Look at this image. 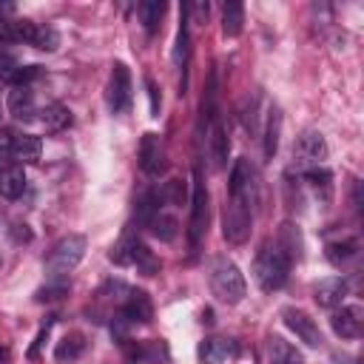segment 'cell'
<instances>
[{"label": "cell", "instance_id": "cell-26", "mask_svg": "<svg viewBox=\"0 0 364 364\" xmlns=\"http://www.w3.org/2000/svg\"><path fill=\"white\" fill-rule=\"evenodd\" d=\"M82 347H85L82 333H65V336H63V341H60V344H57V350H54V358H57L60 364L74 361V358L82 353Z\"/></svg>", "mask_w": 364, "mask_h": 364}, {"label": "cell", "instance_id": "cell-24", "mask_svg": "<svg viewBox=\"0 0 364 364\" xmlns=\"http://www.w3.org/2000/svg\"><path fill=\"white\" fill-rule=\"evenodd\" d=\"M26 191V173L23 168H9L0 173V196L6 199H17Z\"/></svg>", "mask_w": 364, "mask_h": 364}, {"label": "cell", "instance_id": "cell-17", "mask_svg": "<svg viewBox=\"0 0 364 364\" xmlns=\"http://www.w3.org/2000/svg\"><path fill=\"white\" fill-rule=\"evenodd\" d=\"M267 361L270 364H304V355L282 336H270L267 338Z\"/></svg>", "mask_w": 364, "mask_h": 364}, {"label": "cell", "instance_id": "cell-32", "mask_svg": "<svg viewBox=\"0 0 364 364\" xmlns=\"http://www.w3.org/2000/svg\"><path fill=\"white\" fill-rule=\"evenodd\" d=\"M134 242H136V239L122 236V239H119V242L111 247L108 259H111L114 264H119V267H128V264H131V256H134Z\"/></svg>", "mask_w": 364, "mask_h": 364}, {"label": "cell", "instance_id": "cell-30", "mask_svg": "<svg viewBox=\"0 0 364 364\" xmlns=\"http://www.w3.org/2000/svg\"><path fill=\"white\" fill-rule=\"evenodd\" d=\"M358 253V242L355 239H344V242H330L327 245V259L336 264V267H341L347 259H353Z\"/></svg>", "mask_w": 364, "mask_h": 364}, {"label": "cell", "instance_id": "cell-36", "mask_svg": "<svg viewBox=\"0 0 364 364\" xmlns=\"http://www.w3.org/2000/svg\"><path fill=\"white\" fill-rule=\"evenodd\" d=\"M145 88H148V100H151V117H159V105H162V100H159V88H156V82L148 77L145 80Z\"/></svg>", "mask_w": 364, "mask_h": 364}, {"label": "cell", "instance_id": "cell-23", "mask_svg": "<svg viewBox=\"0 0 364 364\" xmlns=\"http://www.w3.org/2000/svg\"><path fill=\"white\" fill-rule=\"evenodd\" d=\"M279 134H282V111L279 108H270L267 111V125H264V159H273L276 156Z\"/></svg>", "mask_w": 364, "mask_h": 364}, {"label": "cell", "instance_id": "cell-1", "mask_svg": "<svg viewBox=\"0 0 364 364\" xmlns=\"http://www.w3.org/2000/svg\"><path fill=\"white\" fill-rule=\"evenodd\" d=\"M253 273L262 290L273 293L279 287H284L287 273H290V256L282 245H264L253 262Z\"/></svg>", "mask_w": 364, "mask_h": 364}, {"label": "cell", "instance_id": "cell-37", "mask_svg": "<svg viewBox=\"0 0 364 364\" xmlns=\"http://www.w3.org/2000/svg\"><path fill=\"white\" fill-rule=\"evenodd\" d=\"M185 9H188V17L193 14V23L202 26L208 20V3H193V6H185Z\"/></svg>", "mask_w": 364, "mask_h": 364}, {"label": "cell", "instance_id": "cell-39", "mask_svg": "<svg viewBox=\"0 0 364 364\" xmlns=\"http://www.w3.org/2000/svg\"><path fill=\"white\" fill-rule=\"evenodd\" d=\"M48 330H51V321H46V327H43V330L37 333V338H34V344L28 347V358H34V355H37V350H40V344L46 341V336H48Z\"/></svg>", "mask_w": 364, "mask_h": 364}, {"label": "cell", "instance_id": "cell-43", "mask_svg": "<svg viewBox=\"0 0 364 364\" xmlns=\"http://www.w3.org/2000/svg\"><path fill=\"white\" fill-rule=\"evenodd\" d=\"M0 82H3V77H0Z\"/></svg>", "mask_w": 364, "mask_h": 364}, {"label": "cell", "instance_id": "cell-15", "mask_svg": "<svg viewBox=\"0 0 364 364\" xmlns=\"http://www.w3.org/2000/svg\"><path fill=\"white\" fill-rule=\"evenodd\" d=\"M208 151H210V162L213 168H225L228 165V154H230V139L228 131L219 119H210V131H208Z\"/></svg>", "mask_w": 364, "mask_h": 364}, {"label": "cell", "instance_id": "cell-34", "mask_svg": "<svg viewBox=\"0 0 364 364\" xmlns=\"http://www.w3.org/2000/svg\"><path fill=\"white\" fill-rule=\"evenodd\" d=\"M40 74H43L40 65H17V68H11V71L6 74V82H11V85H28V82L37 80Z\"/></svg>", "mask_w": 364, "mask_h": 364}, {"label": "cell", "instance_id": "cell-21", "mask_svg": "<svg viewBox=\"0 0 364 364\" xmlns=\"http://www.w3.org/2000/svg\"><path fill=\"white\" fill-rule=\"evenodd\" d=\"M242 23H245V6L236 3V0H228L222 6V31H225V37H236L242 31Z\"/></svg>", "mask_w": 364, "mask_h": 364}, {"label": "cell", "instance_id": "cell-25", "mask_svg": "<svg viewBox=\"0 0 364 364\" xmlns=\"http://www.w3.org/2000/svg\"><path fill=\"white\" fill-rule=\"evenodd\" d=\"M148 228H151V233H154L159 242H171V239H176V233H179V222H176V216L162 213V210L148 222Z\"/></svg>", "mask_w": 364, "mask_h": 364}, {"label": "cell", "instance_id": "cell-12", "mask_svg": "<svg viewBox=\"0 0 364 364\" xmlns=\"http://www.w3.org/2000/svg\"><path fill=\"white\" fill-rule=\"evenodd\" d=\"M239 353V344L233 338H222V336H213V338H205L199 347H196V358L202 364H222L228 358H233Z\"/></svg>", "mask_w": 364, "mask_h": 364}, {"label": "cell", "instance_id": "cell-7", "mask_svg": "<svg viewBox=\"0 0 364 364\" xmlns=\"http://www.w3.org/2000/svg\"><path fill=\"white\" fill-rule=\"evenodd\" d=\"M108 105L114 114H125L131 108V71L125 63H114L108 80Z\"/></svg>", "mask_w": 364, "mask_h": 364}, {"label": "cell", "instance_id": "cell-6", "mask_svg": "<svg viewBox=\"0 0 364 364\" xmlns=\"http://www.w3.org/2000/svg\"><path fill=\"white\" fill-rule=\"evenodd\" d=\"M293 159H296V168H299V171L318 168V165L327 159V142H324L321 131L307 128V131L296 139V145H293Z\"/></svg>", "mask_w": 364, "mask_h": 364}, {"label": "cell", "instance_id": "cell-3", "mask_svg": "<svg viewBox=\"0 0 364 364\" xmlns=\"http://www.w3.org/2000/svg\"><path fill=\"white\" fill-rule=\"evenodd\" d=\"M82 256H85V236H80V233L63 236L46 259L48 279H68V273L82 262Z\"/></svg>", "mask_w": 364, "mask_h": 364}, {"label": "cell", "instance_id": "cell-38", "mask_svg": "<svg viewBox=\"0 0 364 364\" xmlns=\"http://www.w3.org/2000/svg\"><path fill=\"white\" fill-rule=\"evenodd\" d=\"M11 239H14V242H31V230H28V225L14 222V225H11Z\"/></svg>", "mask_w": 364, "mask_h": 364}, {"label": "cell", "instance_id": "cell-19", "mask_svg": "<svg viewBox=\"0 0 364 364\" xmlns=\"http://www.w3.org/2000/svg\"><path fill=\"white\" fill-rule=\"evenodd\" d=\"M40 114V122L46 125V131H63V128H68L71 125V111L63 105V102H48L43 111H37Z\"/></svg>", "mask_w": 364, "mask_h": 364}, {"label": "cell", "instance_id": "cell-33", "mask_svg": "<svg viewBox=\"0 0 364 364\" xmlns=\"http://www.w3.org/2000/svg\"><path fill=\"white\" fill-rule=\"evenodd\" d=\"M159 199H165L168 205H185V199H188L185 182L182 179H168L165 188H162V193H159Z\"/></svg>", "mask_w": 364, "mask_h": 364}, {"label": "cell", "instance_id": "cell-42", "mask_svg": "<svg viewBox=\"0 0 364 364\" xmlns=\"http://www.w3.org/2000/svg\"><path fill=\"white\" fill-rule=\"evenodd\" d=\"M202 321H205V324H210V321H213V313H210V310H205V313H202Z\"/></svg>", "mask_w": 364, "mask_h": 364}, {"label": "cell", "instance_id": "cell-11", "mask_svg": "<svg viewBox=\"0 0 364 364\" xmlns=\"http://www.w3.org/2000/svg\"><path fill=\"white\" fill-rule=\"evenodd\" d=\"M119 316H122L128 324H148L151 316H154V304H151L148 293H145V290H128Z\"/></svg>", "mask_w": 364, "mask_h": 364}, {"label": "cell", "instance_id": "cell-4", "mask_svg": "<svg viewBox=\"0 0 364 364\" xmlns=\"http://www.w3.org/2000/svg\"><path fill=\"white\" fill-rule=\"evenodd\" d=\"M250 222H253L250 205L245 199H239V196H228L225 210H222V233H225V239L233 242V245H242L247 239V233H250Z\"/></svg>", "mask_w": 364, "mask_h": 364}, {"label": "cell", "instance_id": "cell-22", "mask_svg": "<svg viewBox=\"0 0 364 364\" xmlns=\"http://www.w3.org/2000/svg\"><path fill=\"white\" fill-rule=\"evenodd\" d=\"M136 14H139V23L145 26L148 34H154L162 23V14H165V3L162 0H145L136 6Z\"/></svg>", "mask_w": 364, "mask_h": 364}, {"label": "cell", "instance_id": "cell-20", "mask_svg": "<svg viewBox=\"0 0 364 364\" xmlns=\"http://www.w3.org/2000/svg\"><path fill=\"white\" fill-rule=\"evenodd\" d=\"M304 179H307V185L313 188V193L321 199V202H330V196H333V173L327 171V168H307L304 171Z\"/></svg>", "mask_w": 364, "mask_h": 364}, {"label": "cell", "instance_id": "cell-41", "mask_svg": "<svg viewBox=\"0 0 364 364\" xmlns=\"http://www.w3.org/2000/svg\"><path fill=\"white\" fill-rule=\"evenodd\" d=\"M0 364H9V350L6 347H0Z\"/></svg>", "mask_w": 364, "mask_h": 364}, {"label": "cell", "instance_id": "cell-10", "mask_svg": "<svg viewBox=\"0 0 364 364\" xmlns=\"http://www.w3.org/2000/svg\"><path fill=\"white\" fill-rule=\"evenodd\" d=\"M139 168L142 173L148 176H159L165 171V151H162V142L156 134H145L142 142H139Z\"/></svg>", "mask_w": 364, "mask_h": 364}, {"label": "cell", "instance_id": "cell-28", "mask_svg": "<svg viewBox=\"0 0 364 364\" xmlns=\"http://www.w3.org/2000/svg\"><path fill=\"white\" fill-rule=\"evenodd\" d=\"M131 264H136V267H139L145 276L159 273V259H156V256H154V253H151V250H148V247H145L139 239L134 242V256H131Z\"/></svg>", "mask_w": 364, "mask_h": 364}, {"label": "cell", "instance_id": "cell-16", "mask_svg": "<svg viewBox=\"0 0 364 364\" xmlns=\"http://www.w3.org/2000/svg\"><path fill=\"white\" fill-rule=\"evenodd\" d=\"M43 154V142L40 136H31V134H17L11 136V159L23 162V165H34Z\"/></svg>", "mask_w": 364, "mask_h": 364}, {"label": "cell", "instance_id": "cell-35", "mask_svg": "<svg viewBox=\"0 0 364 364\" xmlns=\"http://www.w3.org/2000/svg\"><path fill=\"white\" fill-rule=\"evenodd\" d=\"M31 46H37V48H43V51H54V48L60 46V34H57L51 26H40Z\"/></svg>", "mask_w": 364, "mask_h": 364}, {"label": "cell", "instance_id": "cell-29", "mask_svg": "<svg viewBox=\"0 0 364 364\" xmlns=\"http://www.w3.org/2000/svg\"><path fill=\"white\" fill-rule=\"evenodd\" d=\"M156 213H159V196L154 191H142L139 199H136V222L139 225H148Z\"/></svg>", "mask_w": 364, "mask_h": 364}, {"label": "cell", "instance_id": "cell-2", "mask_svg": "<svg viewBox=\"0 0 364 364\" xmlns=\"http://www.w3.org/2000/svg\"><path fill=\"white\" fill-rule=\"evenodd\" d=\"M210 290L219 301L225 304H239L247 293V284H245V276L242 270L230 262V259H216L210 264Z\"/></svg>", "mask_w": 364, "mask_h": 364}, {"label": "cell", "instance_id": "cell-9", "mask_svg": "<svg viewBox=\"0 0 364 364\" xmlns=\"http://www.w3.org/2000/svg\"><path fill=\"white\" fill-rule=\"evenodd\" d=\"M361 324H364L361 304H347L341 310H333V316H330V327L341 338H358L361 336Z\"/></svg>", "mask_w": 364, "mask_h": 364}, {"label": "cell", "instance_id": "cell-27", "mask_svg": "<svg viewBox=\"0 0 364 364\" xmlns=\"http://www.w3.org/2000/svg\"><path fill=\"white\" fill-rule=\"evenodd\" d=\"M188 23H191V17H188V9L182 6V9H179V31H176V46H173V63H176V65H185V60H188V43H191Z\"/></svg>", "mask_w": 364, "mask_h": 364}, {"label": "cell", "instance_id": "cell-5", "mask_svg": "<svg viewBox=\"0 0 364 364\" xmlns=\"http://www.w3.org/2000/svg\"><path fill=\"white\" fill-rule=\"evenodd\" d=\"M205 230H208V188L196 168L193 171V196H191V222H188V239H191L193 250L199 247Z\"/></svg>", "mask_w": 364, "mask_h": 364}, {"label": "cell", "instance_id": "cell-13", "mask_svg": "<svg viewBox=\"0 0 364 364\" xmlns=\"http://www.w3.org/2000/svg\"><path fill=\"white\" fill-rule=\"evenodd\" d=\"M6 108L17 122H28L37 117V102L28 85H11L9 97H6Z\"/></svg>", "mask_w": 364, "mask_h": 364}, {"label": "cell", "instance_id": "cell-8", "mask_svg": "<svg viewBox=\"0 0 364 364\" xmlns=\"http://www.w3.org/2000/svg\"><path fill=\"white\" fill-rule=\"evenodd\" d=\"M282 318H284V324L296 333V338L304 341L307 347H318V344H321V330H318V324H316L304 310L284 307V310H282Z\"/></svg>", "mask_w": 364, "mask_h": 364}, {"label": "cell", "instance_id": "cell-18", "mask_svg": "<svg viewBox=\"0 0 364 364\" xmlns=\"http://www.w3.org/2000/svg\"><path fill=\"white\" fill-rule=\"evenodd\" d=\"M131 355H134L136 361H142V364H168V358H171L168 344H165V341H159V338L136 344V347L131 350Z\"/></svg>", "mask_w": 364, "mask_h": 364}, {"label": "cell", "instance_id": "cell-14", "mask_svg": "<svg viewBox=\"0 0 364 364\" xmlns=\"http://www.w3.org/2000/svg\"><path fill=\"white\" fill-rule=\"evenodd\" d=\"M344 296H347V282L341 276H327L313 287V299H316L318 307H330L333 310V307H338L344 301Z\"/></svg>", "mask_w": 364, "mask_h": 364}, {"label": "cell", "instance_id": "cell-40", "mask_svg": "<svg viewBox=\"0 0 364 364\" xmlns=\"http://www.w3.org/2000/svg\"><path fill=\"white\" fill-rule=\"evenodd\" d=\"M9 156H11V136L0 131V159H9Z\"/></svg>", "mask_w": 364, "mask_h": 364}, {"label": "cell", "instance_id": "cell-31", "mask_svg": "<svg viewBox=\"0 0 364 364\" xmlns=\"http://www.w3.org/2000/svg\"><path fill=\"white\" fill-rule=\"evenodd\" d=\"M68 279H48L37 293H34V299L37 301H57V299H63L65 293H68Z\"/></svg>", "mask_w": 364, "mask_h": 364}]
</instances>
